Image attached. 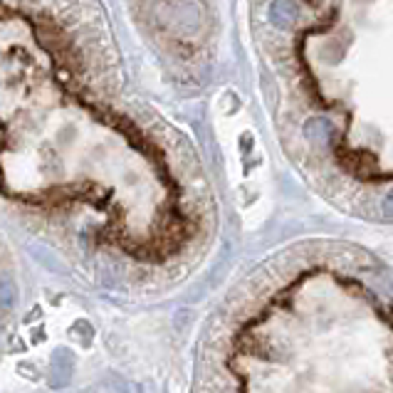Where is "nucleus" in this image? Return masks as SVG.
I'll return each mask as SVG.
<instances>
[{"mask_svg":"<svg viewBox=\"0 0 393 393\" xmlns=\"http://www.w3.org/2000/svg\"><path fill=\"white\" fill-rule=\"evenodd\" d=\"M383 210H386V215H391V218H393V193L386 198V203H383Z\"/></svg>","mask_w":393,"mask_h":393,"instance_id":"f03ea898","label":"nucleus"},{"mask_svg":"<svg viewBox=\"0 0 393 393\" xmlns=\"http://www.w3.org/2000/svg\"><path fill=\"white\" fill-rule=\"evenodd\" d=\"M0 287H3V304H11L13 297H15V290H13V285L8 280L0 282Z\"/></svg>","mask_w":393,"mask_h":393,"instance_id":"f257e3e1","label":"nucleus"}]
</instances>
